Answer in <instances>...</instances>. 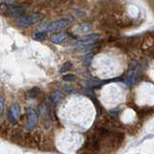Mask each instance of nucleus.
Returning a JSON list of instances; mask_svg holds the SVG:
<instances>
[{
    "label": "nucleus",
    "mask_w": 154,
    "mask_h": 154,
    "mask_svg": "<svg viewBox=\"0 0 154 154\" xmlns=\"http://www.w3.org/2000/svg\"><path fill=\"white\" fill-rule=\"evenodd\" d=\"M108 133H109V131H108V129H106L105 127H100V128H98V130H97V134L100 136V137L107 136Z\"/></svg>",
    "instance_id": "4468645a"
},
{
    "label": "nucleus",
    "mask_w": 154,
    "mask_h": 154,
    "mask_svg": "<svg viewBox=\"0 0 154 154\" xmlns=\"http://www.w3.org/2000/svg\"><path fill=\"white\" fill-rule=\"evenodd\" d=\"M63 80L68 81V82H71V81L75 80V75L74 74H66L63 76Z\"/></svg>",
    "instance_id": "2eb2a0df"
},
{
    "label": "nucleus",
    "mask_w": 154,
    "mask_h": 154,
    "mask_svg": "<svg viewBox=\"0 0 154 154\" xmlns=\"http://www.w3.org/2000/svg\"><path fill=\"white\" fill-rule=\"evenodd\" d=\"M61 90H55V92H53L52 93H51V95H50V100L52 103H57V102L59 101V99L61 98Z\"/></svg>",
    "instance_id": "9d476101"
},
{
    "label": "nucleus",
    "mask_w": 154,
    "mask_h": 154,
    "mask_svg": "<svg viewBox=\"0 0 154 154\" xmlns=\"http://www.w3.org/2000/svg\"><path fill=\"white\" fill-rule=\"evenodd\" d=\"M3 110H4V99L2 96H0V114L2 113Z\"/></svg>",
    "instance_id": "f3484780"
},
{
    "label": "nucleus",
    "mask_w": 154,
    "mask_h": 154,
    "mask_svg": "<svg viewBox=\"0 0 154 154\" xmlns=\"http://www.w3.org/2000/svg\"><path fill=\"white\" fill-rule=\"evenodd\" d=\"M45 38V32L44 31H38L34 34V39L37 41H43Z\"/></svg>",
    "instance_id": "ddd939ff"
},
{
    "label": "nucleus",
    "mask_w": 154,
    "mask_h": 154,
    "mask_svg": "<svg viewBox=\"0 0 154 154\" xmlns=\"http://www.w3.org/2000/svg\"><path fill=\"white\" fill-rule=\"evenodd\" d=\"M20 116V109L19 104L15 103L10 107L8 111V117L12 122H17Z\"/></svg>",
    "instance_id": "423d86ee"
},
{
    "label": "nucleus",
    "mask_w": 154,
    "mask_h": 154,
    "mask_svg": "<svg viewBox=\"0 0 154 154\" xmlns=\"http://www.w3.org/2000/svg\"><path fill=\"white\" fill-rule=\"evenodd\" d=\"M99 38H100V36H99L98 34H90V35L85 36V37L79 39V40L74 44V45H76V46H80V45H83V44H92L93 41L98 40Z\"/></svg>",
    "instance_id": "0eeeda50"
},
{
    "label": "nucleus",
    "mask_w": 154,
    "mask_h": 154,
    "mask_svg": "<svg viewBox=\"0 0 154 154\" xmlns=\"http://www.w3.org/2000/svg\"><path fill=\"white\" fill-rule=\"evenodd\" d=\"M1 11L4 13L6 16L12 17V16H19L22 15L25 12V9L22 7H17V6H10V5H1L0 6Z\"/></svg>",
    "instance_id": "7ed1b4c3"
},
{
    "label": "nucleus",
    "mask_w": 154,
    "mask_h": 154,
    "mask_svg": "<svg viewBox=\"0 0 154 154\" xmlns=\"http://www.w3.org/2000/svg\"><path fill=\"white\" fill-rule=\"evenodd\" d=\"M93 53H90L88 54L86 57H85V59H84V63L88 66L90 64V61H92V59H93Z\"/></svg>",
    "instance_id": "dca6fc26"
},
{
    "label": "nucleus",
    "mask_w": 154,
    "mask_h": 154,
    "mask_svg": "<svg viewBox=\"0 0 154 154\" xmlns=\"http://www.w3.org/2000/svg\"><path fill=\"white\" fill-rule=\"evenodd\" d=\"M1 1L6 3V4H13V3L16 2L17 0H1Z\"/></svg>",
    "instance_id": "a211bd4d"
},
{
    "label": "nucleus",
    "mask_w": 154,
    "mask_h": 154,
    "mask_svg": "<svg viewBox=\"0 0 154 154\" xmlns=\"http://www.w3.org/2000/svg\"><path fill=\"white\" fill-rule=\"evenodd\" d=\"M90 29H92V24L90 23H81L79 25H77L75 27V32L76 33H79V34H86V33H88L90 31Z\"/></svg>",
    "instance_id": "1a4fd4ad"
},
{
    "label": "nucleus",
    "mask_w": 154,
    "mask_h": 154,
    "mask_svg": "<svg viewBox=\"0 0 154 154\" xmlns=\"http://www.w3.org/2000/svg\"><path fill=\"white\" fill-rule=\"evenodd\" d=\"M41 95V90L37 88V87H35V88H32L31 90H28V96L31 98H35V97H38L39 95Z\"/></svg>",
    "instance_id": "9b49d317"
},
{
    "label": "nucleus",
    "mask_w": 154,
    "mask_h": 154,
    "mask_svg": "<svg viewBox=\"0 0 154 154\" xmlns=\"http://www.w3.org/2000/svg\"><path fill=\"white\" fill-rule=\"evenodd\" d=\"M44 19L43 14H32V15H19L15 19V23L21 27H28L32 24L41 21Z\"/></svg>",
    "instance_id": "f257e3e1"
},
{
    "label": "nucleus",
    "mask_w": 154,
    "mask_h": 154,
    "mask_svg": "<svg viewBox=\"0 0 154 154\" xmlns=\"http://www.w3.org/2000/svg\"><path fill=\"white\" fill-rule=\"evenodd\" d=\"M38 122V112L34 109H30L28 113V122L26 124V129L28 131H31L37 124Z\"/></svg>",
    "instance_id": "20e7f679"
},
{
    "label": "nucleus",
    "mask_w": 154,
    "mask_h": 154,
    "mask_svg": "<svg viewBox=\"0 0 154 154\" xmlns=\"http://www.w3.org/2000/svg\"><path fill=\"white\" fill-rule=\"evenodd\" d=\"M71 68H72V64H71L70 62H66V63H65V64L61 66V68H60L59 72H60V73H64V72H66V71L70 70Z\"/></svg>",
    "instance_id": "f8f14e48"
},
{
    "label": "nucleus",
    "mask_w": 154,
    "mask_h": 154,
    "mask_svg": "<svg viewBox=\"0 0 154 154\" xmlns=\"http://www.w3.org/2000/svg\"><path fill=\"white\" fill-rule=\"evenodd\" d=\"M70 22H71V19H68V17H66V19H57V20H54L52 22L43 24V25L38 27V30L39 31H44V32L57 31V30H61V29L66 28V26L69 25Z\"/></svg>",
    "instance_id": "f03ea898"
},
{
    "label": "nucleus",
    "mask_w": 154,
    "mask_h": 154,
    "mask_svg": "<svg viewBox=\"0 0 154 154\" xmlns=\"http://www.w3.org/2000/svg\"><path fill=\"white\" fill-rule=\"evenodd\" d=\"M137 66H138V64L136 61H132L131 64L129 65L127 73H126V76H125V79H124V82L127 84L128 86L134 84V74H135V70H136Z\"/></svg>",
    "instance_id": "39448f33"
},
{
    "label": "nucleus",
    "mask_w": 154,
    "mask_h": 154,
    "mask_svg": "<svg viewBox=\"0 0 154 154\" xmlns=\"http://www.w3.org/2000/svg\"><path fill=\"white\" fill-rule=\"evenodd\" d=\"M66 39H68V34L64 32L56 33V34H53L50 36V41H52L53 44H62L63 41H65L66 40Z\"/></svg>",
    "instance_id": "6e6552de"
}]
</instances>
